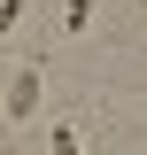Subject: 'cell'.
I'll return each mask as SVG.
<instances>
[{"mask_svg":"<svg viewBox=\"0 0 147 155\" xmlns=\"http://www.w3.org/2000/svg\"><path fill=\"white\" fill-rule=\"evenodd\" d=\"M39 93H47V85H39V62H23V70L8 78V124H31V116H39Z\"/></svg>","mask_w":147,"mask_h":155,"instance_id":"obj_1","label":"cell"},{"mask_svg":"<svg viewBox=\"0 0 147 155\" xmlns=\"http://www.w3.org/2000/svg\"><path fill=\"white\" fill-rule=\"evenodd\" d=\"M16 23H23V0H0V39L16 31Z\"/></svg>","mask_w":147,"mask_h":155,"instance_id":"obj_3","label":"cell"},{"mask_svg":"<svg viewBox=\"0 0 147 155\" xmlns=\"http://www.w3.org/2000/svg\"><path fill=\"white\" fill-rule=\"evenodd\" d=\"M62 23H70V31H85V23H93V0H62Z\"/></svg>","mask_w":147,"mask_h":155,"instance_id":"obj_2","label":"cell"},{"mask_svg":"<svg viewBox=\"0 0 147 155\" xmlns=\"http://www.w3.org/2000/svg\"><path fill=\"white\" fill-rule=\"evenodd\" d=\"M54 155H85V147H77V132H70V124H54Z\"/></svg>","mask_w":147,"mask_h":155,"instance_id":"obj_4","label":"cell"}]
</instances>
